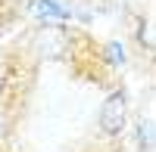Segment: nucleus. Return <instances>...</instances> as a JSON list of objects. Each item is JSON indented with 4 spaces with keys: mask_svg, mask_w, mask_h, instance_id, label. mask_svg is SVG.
<instances>
[{
    "mask_svg": "<svg viewBox=\"0 0 156 152\" xmlns=\"http://www.w3.org/2000/svg\"><path fill=\"white\" fill-rule=\"evenodd\" d=\"M103 56H106V59H109V65H115V68H119V65H125V62H128L125 44H119V41H109V44H106V50H103Z\"/></svg>",
    "mask_w": 156,
    "mask_h": 152,
    "instance_id": "obj_4",
    "label": "nucleus"
},
{
    "mask_svg": "<svg viewBox=\"0 0 156 152\" xmlns=\"http://www.w3.org/2000/svg\"><path fill=\"white\" fill-rule=\"evenodd\" d=\"M125 127H128V93L119 87L100 106V131L106 137H122Z\"/></svg>",
    "mask_w": 156,
    "mask_h": 152,
    "instance_id": "obj_1",
    "label": "nucleus"
},
{
    "mask_svg": "<svg viewBox=\"0 0 156 152\" xmlns=\"http://www.w3.org/2000/svg\"><path fill=\"white\" fill-rule=\"evenodd\" d=\"M134 143L140 152H156V121L153 118H140L134 124Z\"/></svg>",
    "mask_w": 156,
    "mask_h": 152,
    "instance_id": "obj_3",
    "label": "nucleus"
},
{
    "mask_svg": "<svg viewBox=\"0 0 156 152\" xmlns=\"http://www.w3.org/2000/svg\"><path fill=\"white\" fill-rule=\"evenodd\" d=\"M6 134V118H3V112H0V137Z\"/></svg>",
    "mask_w": 156,
    "mask_h": 152,
    "instance_id": "obj_5",
    "label": "nucleus"
},
{
    "mask_svg": "<svg viewBox=\"0 0 156 152\" xmlns=\"http://www.w3.org/2000/svg\"><path fill=\"white\" fill-rule=\"evenodd\" d=\"M34 16L41 22H66L72 19V9L62 6L59 0H34Z\"/></svg>",
    "mask_w": 156,
    "mask_h": 152,
    "instance_id": "obj_2",
    "label": "nucleus"
}]
</instances>
